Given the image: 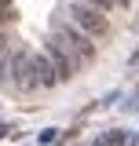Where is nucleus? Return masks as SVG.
<instances>
[{"label":"nucleus","mask_w":139,"mask_h":146,"mask_svg":"<svg viewBox=\"0 0 139 146\" xmlns=\"http://www.w3.org/2000/svg\"><path fill=\"white\" fill-rule=\"evenodd\" d=\"M70 22H73L77 29H84L92 40H95V36H106V33H110V22H106L103 7L88 4V0H81V4H73V7H70Z\"/></svg>","instance_id":"1"},{"label":"nucleus","mask_w":139,"mask_h":146,"mask_svg":"<svg viewBox=\"0 0 139 146\" xmlns=\"http://www.w3.org/2000/svg\"><path fill=\"white\" fill-rule=\"evenodd\" d=\"M55 40H59L70 55L84 58V62L95 58V44H92V36H88L84 29H77V26H70V22H59V26H55Z\"/></svg>","instance_id":"2"},{"label":"nucleus","mask_w":139,"mask_h":146,"mask_svg":"<svg viewBox=\"0 0 139 146\" xmlns=\"http://www.w3.org/2000/svg\"><path fill=\"white\" fill-rule=\"evenodd\" d=\"M48 58H51V66H55V73H59V80H70V77H73L77 58H70V51L59 44V40H51V44H48Z\"/></svg>","instance_id":"3"},{"label":"nucleus","mask_w":139,"mask_h":146,"mask_svg":"<svg viewBox=\"0 0 139 146\" xmlns=\"http://www.w3.org/2000/svg\"><path fill=\"white\" fill-rule=\"evenodd\" d=\"M11 73H15V84H18V88L37 84V77H33V55H22V51H18L15 58H11Z\"/></svg>","instance_id":"4"},{"label":"nucleus","mask_w":139,"mask_h":146,"mask_svg":"<svg viewBox=\"0 0 139 146\" xmlns=\"http://www.w3.org/2000/svg\"><path fill=\"white\" fill-rule=\"evenodd\" d=\"M33 73H37V84H59V73H55L51 58H44V55H33Z\"/></svg>","instance_id":"5"},{"label":"nucleus","mask_w":139,"mask_h":146,"mask_svg":"<svg viewBox=\"0 0 139 146\" xmlns=\"http://www.w3.org/2000/svg\"><path fill=\"white\" fill-rule=\"evenodd\" d=\"M124 143V135H121V131H117V135H106V139H103V146H121Z\"/></svg>","instance_id":"6"},{"label":"nucleus","mask_w":139,"mask_h":146,"mask_svg":"<svg viewBox=\"0 0 139 146\" xmlns=\"http://www.w3.org/2000/svg\"><path fill=\"white\" fill-rule=\"evenodd\" d=\"M88 4H95V7H103V11H110V7H117L114 0H88Z\"/></svg>","instance_id":"7"}]
</instances>
